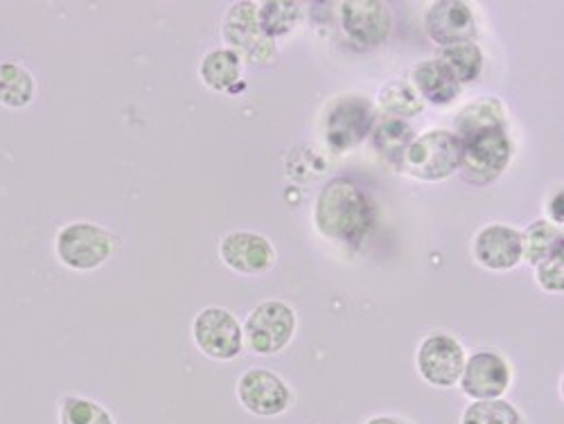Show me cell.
<instances>
[{
  "mask_svg": "<svg viewBox=\"0 0 564 424\" xmlns=\"http://www.w3.org/2000/svg\"><path fill=\"white\" fill-rule=\"evenodd\" d=\"M460 424H522V417L506 400H477L463 411Z\"/></svg>",
  "mask_w": 564,
  "mask_h": 424,
  "instance_id": "obj_25",
  "label": "cell"
},
{
  "mask_svg": "<svg viewBox=\"0 0 564 424\" xmlns=\"http://www.w3.org/2000/svg\"><path fill=\"white\" fill-rule=\"evenodd\" d=\"M375 219L372 204L352 178H333L325 183L314 204V226L323 238L359 244Z\"/></svg>",
  "mask_w": 564,
  "mask_h": 424,
  "instance_id": "obj_1",
  "label": "cell"
},
{
  "mask_svg": "<svg viewBox=\"0 0 564 424\" xmlns=\"http://www.w3.org/2000/svg\"><path fill=\"white\" fill-rule=\"evenodd\" d=\"M413 138L415 135H413L411 124L400 118H391V116H387L380 122H375V129H372L375 150H378L380 156L395 170H400L404 154H406L409 145L413 143Z\"/></svg>",
  "mask_w": 564,
  "mask_h": 424,
  "instance_id": "obj_18",
  "label": "cell"
},
{
  "mask_svg": "<svg viewBox=\"0 0 564 424\" xmlns=\"http://www.w3.org/2000/svg\"><path fill=\"white\" fill-rule=\"evenodd\" d=\"M202 81L217 93H232L242 81V62L228 48H215L199 64Z\"/></svg>",
  "mask_w": 564,
  "mask_h": 424,
  "instance_id": "obj_17",
  "label": "cell"
},
{
  "mask_svg": "<svg viewBox=\"0 0 564 424\" xmlns=\"http://www.w3.org/2000/svg\"><path fill=\"white\" fill-rule=\"evenodd\" d=\"M378 116L364 96L337 98L325 111V140L333 152H350L372 133Z\"/></svg>",
  "mask_w": 564,
  "mask_h": 424,
  "instance_id": "obj_6",
  "label": "cell"
},
{
  "mask_svg": "<svg viewBox=\"0 0 564 424\" xmlns=\"http://www.w3.org/2000/svg\"><path fill=\"white\" fill-rule=\"evenodd\" d=\"M460 176L467 183L488 185L506 172L512 159V143L506 127H486L460 135Z\"/></svg>",
  "mask_w": 564,
  "mask_h": 424,
  "instance_id": "obj_2",
  "label": "cell"
},
{
  "mask_svg": "<svg viewBox=\"0 0 564 424\" xmlns=\"http://www.w3.org/2000/svg\"><path fill=\"white\" fill-rule=\"evenodd\" d=\"M366 424H402L400 420H393V417H372V420H368Z\"/></svg>",
  "mask_w": 564,
  "mask_h": 424,
  "instance_id": "obj_29",
  "label": "cell"
},
{
  "mask_svg": "<svg viewBox=\"0 0 564 424\" xmlns=\"http://www.w3.org/2000/svg\"><path fill=\"white\" fill-rule=\"evenodd\" d=\"M219 260L235 273L260 275L275 264V249L264 235L232 230L219 242Z\"/></svg>",
  "mask_w": 564,
  "mask_h": 424,
  "instance_id": "obj_13",
  "label": "cell"
},
{
  "mask_svg": "<svg viewBox=\"0 0 564 424\" xmlns=\"http://www.w3.org/2000/svg\"><path fill=\"white\" fill-rule=\"evenodd\" d=\"M458 382L467 398L499 400L510 387V366L501 355L481 350L465 359Z\"/></svg>",
  "mask_w": 564,
  "mask_h": 424,
  "instance_id": "obj_12",
  "label": "cell"
},
{
  "mask_svg": "<svg viewBox=\"0 0 564 424\" xmlns=\"http://www.w3.org/2000/svg\"><path fill=\"white\" fill-rule=\"evenodd\" d=\"M436 59L445 66V70L452 75V79L458 86L477 81L484 70V51L475 41L449 45V48H441Z\"/></svg>",
  "mask_w": 564,
  "mask_h": 424,
  "instance_id": "obj_20",
  "label": "cell"
},
{
  "mask_svg": "<svg viewBox=\"0 0 564 424\" xmlns=\"http://www.w3.org/2000/svg\"><path fill=\"white\" fill-rule=\"evenodd\" d=\"M486 127H506V111L497 98H479L477 102L458 111L454 120V133L458 138Z\"/></svg>",
  "mask_w": 564,
  "mask_h": 424,
  "instance_id": "obj_22",
  "label": "cell"
},
{
  "mask_svg": "<svg viewBox=\"0 0 564 424\" xmlns=\"http://www.w3.org/2000/svg\"><path fill=\"white\" fill-rule=\"evenodd\" d=\"M425 28L441 48L473 43L477 39L475 12L460 0H438V3H434L425 14Z\"/></svg>",
  "mask_w": 564,
  "mask_h": 424,
  "instance_id": "obj_14",
  "label": "cell"
},
{
  "mask_svg": "<svg viewBox=\"0 0 564 424\" xmlns=\"http://www.w3.org/2000/svg\"><path fill=\"white\" fill-rule=\"evenodd\" d=\"M238 398L249 413L260 417L285 413L292 404L290 387L267 368H251L240 377Z\"/></svg>",
  "mask_w": 564,
  "mask_h": 424,
  "instance_id": "obj_11",
  "label": "cell"
},
{
  "mask_svg": "<svg viewBox=\"0 0 564 424\" xmlns=\"http://www.w3.org/2000/svg\"><path fill=\"white\" fill-rule=\"evenodd\" d=\"M116 251V238L98 224L73 221L55 235L57 260L73 271L100 269Z\"/></svg>",
  "mask_w": 564,
  "mask_h": 424,
  "instance_id": "obj_4",
  "label": "cell"
},
{
  "mask_svg": "<svg viewBox=\"0 0 564 424\" xmlns=\"http://www.w3.org/2000/svg\"><path fill=\"white\" fill-rule=\"evenodd\" d=\"M535 278L538 285L549 292V294H562L564 292V258H562V249L555 251L553 256H549L546 260H542L535 267Z\"/></svg>",
  "mask_w": 564,
  "mask_h": 424,
  "instance_id": "obj_27",
  "label": "cell"
},
{
  "mask_svg": "<svg viewBox=\"0 0 564 424\" xmlns=\"http://www.w3.org/2000/svg\"><path fill=\"white\" fill-rule=\"evenodd\" d=\"M341 30L350 45L370 51L382 45L393 28V17L382 0H348L341 6Z\"/></svg>",
  "mask_w": 564,
  "mask_h": 424,
  "instance_id": "obj_9",
  "label": "cell"
},
{
  "mask_svg": "<svg viewBox=\"0 0 564 424\" xmlns=\"http://www.w3.org/2000/svg\"><path fill=\"white\" fill-rule=\"evenodd\" d=\"M475 258L490 271H508L522 262V232L506 224H490L475 238Z\"/></svg>",
  "mask_w": 564,
  "mask_h": 424,
  "instance_id": "obj_15",
  "label": "cell"
},
{
  "mask_svg": "<svg viewBox=\"0 0 564 424\" xmlns=\"http://www.w3.org/2000/svg\"><path fill=\"white\" fill-rule=\"evenodd\" d=\"M296 333V312L280 303H260L247 318L242 335L251 352L256 355H278L290 346Z\"/></svg>",
  "mask_w": 564,
  "mask_h": 424,
  "instance_id": "obj_7",
  "label": "cell"
},
{
  "mask_svg": "<svg viewBox=\"0 0 564 424\" xmlns=\"http://www.w3.org/2000/svg\"><path fill=\"white\" fill-rule=\"evenodd\" d=\"M221 36L228 51L240 57L242 64L249 66H267L275 57V41L269 39L258 23V6L249 0H240L228 8Z\"/></svg>",
  "mask_w": 564,
  "mask_h": 424,
  "instance_id": "obj_5",
  "label": "cell"
},
{
  "mask_svg": "<svg viewBox=\"0 0 564 424\" xmlns=\"http://www.w3.org/2000/svg\"><path fill=\"white\" fill-rule=\"evenodd\" d=\"M59 424H116L111 413L93 400L68 395L59 404Z\"/></svg>",
  "mask_w": 564,
  "mask_h": 424,
  "instance_id": "obj_26",
  "label": "cell"
},
{
  "mask_svg": "<svg viewBox=\"0 0 564 424\" xmlns=\"http://www.w3.org/2000/svg\"><path fill=\"white\" fill-rule=\"evenodd\" d=\"M562 197H564V193H562V187L560 191L553 195V199H551V206H549V213H551V217H553V224L557 226H562Z\"/></svg>",
  "mask_w": 564,
  "mask_h": 424,
  "instance_id": "obj_28",
  "label": "cell"
},
{
  "mask_svg": "<svg viewBox=\"0 0 564 424\" xmlns=\"http://www.w3.org/2000/svg\"><path fill=\"white\" fill-rule=\"evenodd\" d=\"M463 366L465 350L452 335H430L417 348V372L432 387L452 389L460 380Z\"/></svg>",
  "mask_w": 564,
  "mask_h": 424,
  "instance_id": "obj_10",
  "label": "cell"
},
{
  "mask_svg": "<svg viewBox=\"0 0 564 424\" xmlns=\"http://www.w3.org/2000/svg\"><path fill=\"white\" fill-rule=\"evenodd\" d=\"M36 96L34 75L17 62H0V107L25 109Z\"/></svg>",
  "mask_w": 564,
  "mask_h": 424,
  "instance_id": "obj_19",
  "label": "cell"
},
{
  "mask_svg": "<svg viewBox=\"0 0 564 424\" xmlns=\"http://www.w3.org/2000/svg\"><path fill=\"white\" fill-rule=\"evenodd\" d=\"M301 21V6L288 3V0H267L258 6V23L269 39L290 34Z\"/></svg>",
  "mask_w": 564,
  "mask_h": 424,
  "instance_id": "obj_23",
  "label": "cell"
},
{
  "mask_svg": "<svg viewBox=\"0 0 564 424\" xmlns=\"http://www.w3.org/2000/svg\"><path fill=\"white\" fill-rule=\"evenodd\" d=\"M193 339L197 348L217 361L240 357L245 348L242 325L224 307H206L193 320Z\"/></svg>",
  "mask_w": 564,
  "mask_h": 424,
  "instance_id": "obj_8",
  "label": "cell"
},
{
  "mask_svg": "<svg viewBox=\"0 0 564 424\" xmlns=\"http://www.w3.org/2000/svg\"><path fill=\"white\" fill-rule=\"evenodd\" d=\"M380 107L387 111V116L400 118V120L411 118L425 109L411 81H404V79H393L380 90Z\"/></svg>",
  "mask_w": 564,
  "mask_h": 424,
  "instance_id": "obj_24",
  "label": "cell"
},
{
  "mask_svg": "<svg viewBox=\"0 0 564 424\" xmlns=\"http://www.w3.org/2000/svg\"><path fill=\"white\" fill-rule=\"evenodd\" d=\"M411 86L415 88L420 100H427L438 107L449 105L460 90V86L452 79L438 59L420 62L411 73Z\"/></svg>",
  "mask_w": 564,
  "mask_h": 424,
  "instance_id": "obj_16",
  "label": "cell"
},
{
  "mask_svg": "<svg viewBox=\"0 0 564 424\" xmlns=\"http://www.w3.org/2000/svg\"><path fill=\"white\" fill-rule=\"evenodd\" d=\"M460 165V140L454 131L432 129L413 138L400 172L420 181H445Z\"/></svg>",
  "mask_w": 564,
  "mask_h": 424,
  "instance_id": "obj_3",
  "label": "cell"
},
{
  "mask_svg": "<svg viewBox=\"0 0 564 424\" xmlns=\"http://www.w3.org/2000/svg\"><path fill=\"white\" fill-rule=\"evenodd\" d=\"M562 249V228L553 221L538 219L522 235V258L538 267L542 260Z\"/></svg>",
  "mask_w": 564,
  "mask_h": 424,
  "instance_id": "obj_21",
  "label": "cell"
}]
</instances>
